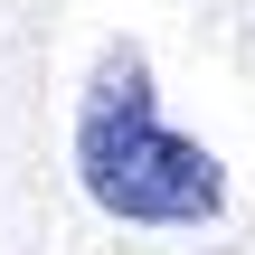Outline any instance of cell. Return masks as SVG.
I'll return each instance as SVG.
<instances>
[{
    "mask_svg": "<svg viewBox=\"0 0 255 255\" xmlns=\"http://www.w3.org/2000/svg\"><path fill=\"white\" fill-rule=\"evenodd\" d=\"M76 180L123 227H208V218H227L218 151L189 142L161 114L151 57L132 38H114L95 57V76H85V104H76Z\"/></svg>",
    "mask_w": 255,
    "mask_h": 255,
    "instance_id": "cell-1",
    "label": "cell"
}]
</instances>
